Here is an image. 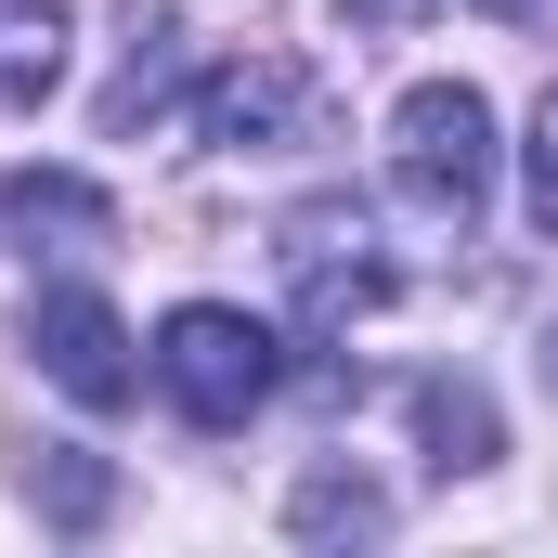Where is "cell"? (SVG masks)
Returning a JSON list of instances; mask_svg holds the SVG:
<instances>
[{"label":"cell","mask_w":558,"mask_h":558,"mask_svg":"<svg viewBox=\"0 0 558 558\" xmlns=\"http://www.w3.org/2000/svg\"><path fill=\"white\" fill-rule=\"evenodd\" d=\"M274 377H286L274 325H247L234 299H182V312L156 325V390H169L195 428H247L260 403H274Z\"/></svg>","instance_id":"obj_1"},{"label":"cell","mask_w":558,"mask_h":558,"mask_svg":"<svg viewBox=\"0 0 558 558\" xmlns=\"http://www.w3.org/2000/svg\"><path fill=\"white\" fill-rule=\"evenodd\" d=\"M390 182L428 221H481V195H494V105L468 78H416L390 105Z\"/></svg>","instance_id":"obj_2"},{"label":"cell","mask_w":558,"mask_h":558,"mask_svg":"<svg viewBox=\"0 0 558 558\" xmlns=\"http://www.w3.org/2000/svg\"><path fill=\"white\" fill-rule=\"evenodd\" d=\"M274 260H286V299H299V325H312V338H351V325H364V312L390 299L377 221H364L351 195H312V208H286Z\"/></svg>","instance_id":"obj_3"},{"label":"cell","mask_w":558,"mask_h":558,"mask_svg":"<svg viewBox=\"0 0 558 558\" xmlns=\"http://www.w3.org/2000/svg\"><path fill=\"white\" fill-rule=\"evenodd\" d=\"M195 143H221V156H260V143H299L325 118V78L299 65V52H234V65H208L195 78Z\"/></svg>","instance_id":"obj_4"},{"label":"cell","mask_w":558,"mask_h":558,"mask_svg":"<svg viewBox=\"0 0 558 558\" xmlns=\"http://www.w3.org/2000/svg\"><path fill=\"white\" fill-rule=\"evenodd\" d=\"M26 351H39V377H52L65 403H92V416H118V403L143 390L131 325H118L92 286H39V299H26Z\"/></svg>","instance_id":"obj_5"},{"label":"cell","mask_w":558,"mask_h":558,"mask_svg":"<svg viewBox=\"0 0 558 558\" xmlns=\"http://www.w3.org/2000/svg\"><path fill=\"white\" fill-rule=\"evenodd\" d=\"M0 221L26 234V260H92V247H118V195L78 182V169H13V182H0Z\"/></svg>","instance_id":"obj_6"},{"label":"cell","mask_w":558,"mask_h":558,"mask_svg":"<svg viewBox=\"0 0 558 558\" xmlns=\"http://www.w3.org/2000/svg\"><path fill=\"white\" fill-rule=\"evenodd\" d=\"M65 13H78V0H0V105H52V78H65Z\"/></svg>","instance_id":"obj_7"},{"label":"cell","mask_w":558,"mask_h":558,"mask_svg":"<svg viewBox=\"0 0 558 558\" xmlns=\"http://www.w3.org/2000/svg\"><path fill=\"white\" fill-rule=\"evenodd\" d=\"M169 39H182V13H169V0H131V65H118V92H105V131H143V118L169 105Z\"/></svg>","instance_id":"obj_8"},{"label":"cell","mask_w":558,"mask_h":558,"mask_svg":"<svg viewBox=\"0 0 558 558\" xmlns=\"http://www.w3.org/2000/svg\"><path fill=\"white\" fill-rule=\"evenodd\" d=\"M416 428H428V468H481V454H494V403H481L468 377H428Z\"/></svg>","instance_id":"obj_9"},{"label":"cell","mask_w":558,"mask_h":558,"mask_svg":"<svg viewBox=\"0 0 558 558\" xmlns=\"http://www.w3.org/2000/svg\"><path fill=\"white\" fill-rule=\"evenodd\" d=\"M299 533H377V494L364 481H312L299 494Z\"/></svg>","instance_id":"obj_10"},{"label":"cell","mask_w":558,"mask_h":558,"mask_svg":"<svg viewBox=\"0 0 558 558\" xmlns=\"http://www.w3.org/2000/svg\"><path fill=\"white\" fill-rule=\"evenodd\" d=\"M533 234L558 247V92H546V118H533Z\"/></svg>","instance_id":"obj_11"},{"label":"cell","mask_w":558,"mask_h":558,"mask_svg":"<svg viewBox=\"0 0 558 558\" xmlns=\"http://www.w3.org/2000/svg\"><path fill=\"white\" fill-rule=\"evenodd\" d=\"M428 0H338V26H351V39H390V26H416Z\"/></svg>","instance_id":"obj_12"},{"label":"cell","mask_w":558,"mask_h":558,"mask_svg":"<svg viewBox=\"0 0 558 558\" xmlns=\"http://www.w3.org/2000/svg\"><path fill=\"white\" fill-rule=\"evenodd\" d=\"M494 26H558V0H481Z\"/></svg>","instance_id":"obj_13"},{"label":"cell","mask_w":558,"mask_h":558,"mask_svg":"<svg viewBox=\"0 0 558 558\" xmlns=\"http://www.w3.org/2000/svg\"><path fill=\"white\" fill-rule=\"evenodd\" d=\"M546 390H558V325H546Z\"/></svg>","instance_id":"obj_14"}]
</instances>
